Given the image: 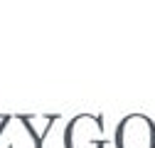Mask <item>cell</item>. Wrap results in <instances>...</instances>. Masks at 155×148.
<instances>
[{
	"mask_svg": "<svg viewBox=\"0 0 155 148\" xmlns=\"http://www.w3.org/2000/svg\"><path fill=\"white\" fill-rule=\"evenodd\" d=\"M116 148H155V123L143 114H130L116 126Z\"/></svg>",
	"mask_w": 155,
	"mask_h": 148,
	"instance_id": "cell-1",
	"label": "cell"
}]
</instances>
